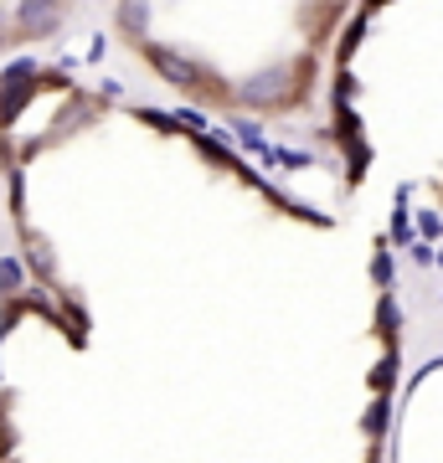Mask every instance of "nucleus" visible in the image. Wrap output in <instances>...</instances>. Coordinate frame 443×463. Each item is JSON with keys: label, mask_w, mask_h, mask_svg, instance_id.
<instances>
[{"label": "nucleus", "mask_w": 443, "mask_h": 463, "mask_svg": "<svg viewBox=\"0 0 443 463\" xmlns=\"http://www.w3.org/2000/svg\"><path fill=\"white\" fill-rule=\"evenodd\" d=\"M103 11L149 83L258 139L314 103L356 0H103Z\"/></svg>", "instance_id": "1"}, {"label": "nucleus", "mask_w": 443, "mask_h": 463, "mask_svg": "<svg viewBox=\"0 0 443 463\" xmlns=\"http://www.w3.org/2000/svg\"><path fill=\"white\" fill-rule=\"evenodd\" d=\"M88 0H0V57L42 52L78 26Z\"/></svg>", "instance_id": "2"}, {"label": "nucleus", "mask_w": 443, "mask_h": 463, "mask_svg": "<svg viewBox=\"0 0 443 463\" xmlns=\"http://www.w3.org/2000/svg\"><path fill=\"white\" fill-rule=\"evenodd\" d=\"M387 422H392V402L377 397V402H371V412H366V432H371V438H381V432H387Z\"/></svg>", "instance_id": "3"}, {"label": "nucleus", "mask_w": 443, "mask_h": 463, "mask_svg": "<svg viewBox=\"0 0 443 463\" xmlns=\"http://www.w3.org/2000/svg\"><path fill=\"white\" fill-rule=\"evenodd\" d=\"M412 227H418V237H428V242H438V237H443V216H438V212H428V206H423Z\"/></svg>", "instance_id": "4"}, {"label": "nucleus", "mask_w": 443, "mask_h": 463, "mask_svg": "<svg viewBox=\"0 0 443 463\" xmlns=\"http://www.w3.org/2000/svg\"><path fill=\"white\" fill-rule=\"evenodd\" d=\"M0 212H5V155H0Z\"/></svg>", "instance_id": "5"}, {"label": "nucleus", "mask_w": 443, "mask_h": 463, "mask_svg": "<svg viewBox=\"0 0 443 463\" xmlns=\"http://www.w3.org/2000/svg\"><path fill=\"white\" fill-rule=\"evenodd\" d=\"M433 263H438V268H443V242H438V258H433Z\"/></svg>", "instance_id": "6"}, {"label": "nucleus", "mask_w": 443, "mask_h": 463, "mask_svg": "<svg viewBox=\"0 0 443 463\" xmlns=\"http://www.w3.org/2000/svg\"><path fill=\"white\" fill-rule=\"evenodd\" d=\"M438 361H443V355H438Z\"/></svg>", "instance_id": "7"}]
</instances>
